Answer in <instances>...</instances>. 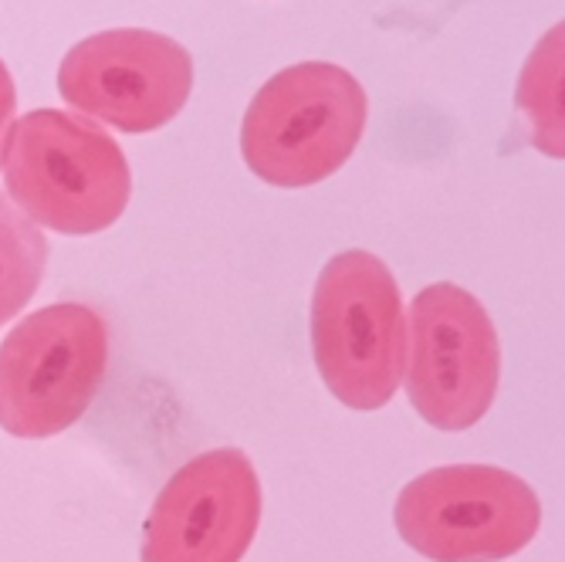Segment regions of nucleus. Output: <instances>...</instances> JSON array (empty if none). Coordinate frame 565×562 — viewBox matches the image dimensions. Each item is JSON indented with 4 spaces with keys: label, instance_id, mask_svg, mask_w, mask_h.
<instances>
[{
    "label": "nucleus",
    "instance_id": "1",
    "mask_svg": "<svg viewBox=\"0 0 565 562\" xmlns=\"http://www.w3.org/2000/svg\"><path fill=\"white\" fill-rule=\"evenodd\" d=\"M0 167L14 208L68 237L109 231L132 197L126 152L78 113L34 109L14 119Z\"/></svg>",
    "mask_w": 565,
    "mask_h": 562
},
{
    "label": "nucleus",
    "instance_id": "8",
    "mask_svg": "<svg viewBox=\"0 0 565 562\" xmlns=\"http://www.w3.org/2000/svg\"><path fill=\"white\" fill-rule=\"evenodd\" d=\"M262 481L237 447L186 462L157 495L139 562H241L262 526Z\"/></svg>",
    "mask_w": 565,
    "mask_h": 562
},
{
    "label": "nucleus",
    "instance_id": "7",
    "mask_svg": "<svg viewBox=\"0 0 565 562\" xmlns=\"http://www.w3.org/2000/svg\"><path fill=\"white\" fill-rule=\"evenodd\" d=\"M190 88V51L142 28L92 34L68 51L58 68V92L68 106L119 132H152L173 123Z\"/></svg>",
    "mask_w": 565,
    "mask_h": 562
},
{
    "label": "nucleus",
    "instance_id": "2",
    "mask_svg": "<svg viewBox=\"0 0 565 562\" xmlns=\"http://www.w3.org/2000/svg\"><path fill=\"white\" fill-rule=\"evenodd\" d=\"M366 88L345 68L301 62L271 75L241 123L247 170L285 190L312 187L339 173L363 139Z\"/></svg>",
    "mask_w": 565,
    "mask_h": 562
},
{
    "label": "nucleus",
    "instance_id": "6",
    "mask_svg": "<svg viewBox=\"0 0 565 562\" xmlns=\"http://www.w3.org/2000/svg\"><path fill=\"white\" fill-rule=\"evenodd\" d=\"M501 346L484 305L460 285L437 282L409 301L406 393L437 431H468L494 403Z\"/></svg>",
    "mask_w": 565,
    "mask_h": 562
},
{
    "label": "nucleus",
    "instance_id": "10",
    "mask_svg": "<svg viewBox=\"0 0 565 562\" xmlns=\"http://www.w3.org/2000/svg\"><path fill=\"white\" fill-rule=\"evenodd\" d=\"M47 265V237L8 197H0V326L34 298Z\"/></svg>",
    "mask_w": 565,
    "mask_h": 562
},
{
    "label": "nucleus",
    "instance_id": "9",
    "mask_svg": "<svg viewBox=\"0 0 565 562\" xmlns=\"http://www.w3.org/2000/svg\"><path fill=\"white\" fill-rule=\"evenodd\" d=\"M515 106L529 123L532 146L548 160H565V18L552 24L522 65Z\"/></svg>",
    "mask_w": 565,
    "mask_h": 562
},
{
    "label": "nucleus",
    "instance_id": "3",
    "mask_svg": "<svg viewBox=\"0 0 565 562\" xmlns=\"http://www.w3.org/2000/svg\"><path fill=\"white\" fill-rule=\"evenodd\" d=\"M312 352L329 393L352 411L386 406L406 373V312L393 272L370 251H339L312 291Z\"/></svg>",
    "mask_w": 565,
    "mask_h": 562
},
{
    "label": "nucleus",
    "instance_id": "5",
    "mask_svg": "<svg viewBox=\"0 0 565 562\" xmlns=\"http://www.w3.org/2000/svg\"><path fill=\"white\" fill-rule=\"evenodd\" d=\"M393 519L399 539L430 562H501L535 539L542 501L504 468L447 465L409 481Z\"/></svg>",
    "mask_w": 565,
    "mask_h": 562
},
{
    "label": "nucleus",
    "instance_id": "4",
    "mask_svg": "<svg viewBox=\"0 0 565 562\" xmlns=\"http://www.w3.org/2000/svg\"><path fill=\"white\" fill-rule=\"evenodd\" d=\"M106 367V319L78 301L44 305L0 342V427L28 441L68 431L92 406Z\"/></svg>",
    "mask_w": 565,
    "mask_h": 562
},
{
    "label": "nucleus",
    "instance_id": "11",
    "mask_svg": "<svg viewBox=\"0 0 565 562\" xmlns=\"http://www.w3.org/2000/svg\"><path fill=\"white\" fill-rule=\"evenodd\" d=\"M14 109H18V92H14V78L8 72V65L0 62V160H4V146L14 126Z\"/></svg>",
    "mask_w": 565,
    "mask_h": 562
}]
</instances>
